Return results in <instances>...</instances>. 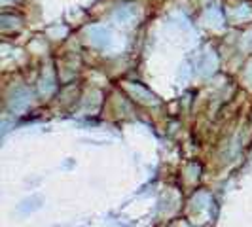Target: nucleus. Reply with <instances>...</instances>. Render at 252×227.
<instances>
[{
	"instance_id": "nucleus-3",
	"label": "nucleus",
	"mask_w": 252,
	"mask_h": 227,
	"mask_svg": "<svg viewBox=\"0 0 252 227\" xmlns=\"http://www.w3.org/2000/svg\"><path fill=\"white\" fill-rule=\"evenodd\" d=\"M131 16H135V10H118L116 12V17H120V19H126V17H131Z\"/></svg>"
},
{
	"instance_id": "nucleus-2",
	"label": "nucleus",
	"mask_w": 252,
	"mask_h": 227,
	"mask_svg": "<svg viewBox=\"0 0 252 227\" xmlns=\"http://www.w3.org/2000/svg\"><path fill=\"white\" fill-rule=\"evenodd\" d=\"M27 105H29V95H27L23 89H19L18 93L14 95V99H12V108L19 112V110H23Z\"/></svg>"
},
{
	"instance_id": "nucleus-1",
	"label": "nucleus",
	"mask_w": 252,
	"mask_h": 227,
	"mask_svg": "<svg viewBox=\"0 0 252 227\" xmlns=\"http://www.w3.org/2000/svg\"><path fill=\"white\" fill-rule=\"evenodd\" d=\"M90 36H91V42L95 46H101V48L110 46V42H112V33L108 29H105V27H93L90 31Z\"/></svg>"
}]
</instances>
